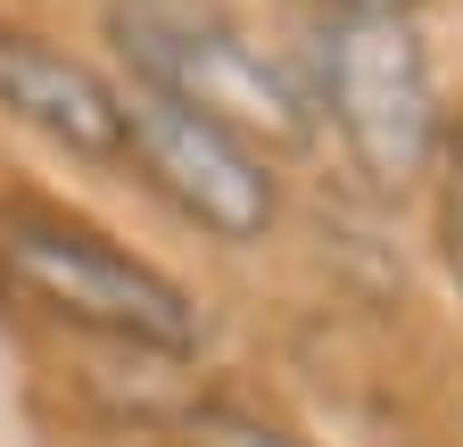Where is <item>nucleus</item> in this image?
Returning a JSON list of instances; mask_svg holds the SVG:
<instances>
[{
  "instance_id": "nucleus-1",
  "label": "nucleus",
  "mask_w": 463,
  "mask_h": 447,
  "mask_svg": "<svg viewBox=\"0 0 463 447\" xmlns=\"http://www.w3.org/2000/svg\"><path fill=\"white\" fill-rule=\"evenodd\" d=\"M0 299L25 323L58 331L67 348H125L199 365L207 348V299L174 265L133 249L116 224L50 191H0Z\"/></svg>"
},
{
  "instance_id": "nucleus-2",
  "label": "nucleus",
  "mask_w": 463,
  "mask_h": 447,
  "mask_svg": "<svg viewBox=\"0 0 463 447\" xmlns=\"http://www.w3.org/2000/svg\"><path fill=\"white\" fill-rule=\"evenodd\" d=\"M289 59H298L323 149H339L356 191L381 207L422 199L447 117H455L430 25L422 17H331V25L289 33Z\"/></svg>"
},
{
  "instance_id": "nucleus-3",
  "label": "nucleus",
  "mask_w": 463,
  "mask_h": 447,
  "mask_svg": "<svg viewBox=\"0 0 463 447\" xmlns=\"http://www.w3.org/2000/svg\"><path fill=\"white\" fill-rule=\"evenodd\" d=\"M99 33H108L116 75H141L174 100L207 108L215 125L249 133L281 166L323 149L289 42H265L232 0H99Z\"/></svg>"
},
{
  "instance_id": "nucleus-4",
  "label": "nucleus",
  "mask_w": 463,
  "mask_h": 447,
  "mask_svg": "<svg viewBox=\"0 0 463 447\" xmlns=\"http://www.w3.org/2000/svg\"><path fill=\"white\" fill-rule=\"evenodd\" d=\"M116 91H125V183H141L183 233H199L223 257H257L281 241L289 166L273 149L141 75H116Z\"/></svg>"
},
{
  "instance_id": "nucleus-5",
  "label": "nucleus",
  "mask_w": 463,
  "mask_h": 447,
  "mask_svg": "<svg viewBox=\"0 0 463 447\" xmlns=\"http://www.w3.org/2000/svg\"><path fill=\"white\" fill-rule=\"evenodd\" d=\"M0 125L25 133L75 175H116L125 183V91L99 50L67 42L42 17L0 9Z\"/></svg>"
},
{
  "instance_id": "nucleus-6",
  "label": "nucleus",
  "mask_w": 463,
  "mask_h": 447,
  "mask_svg": "<svg viewBox=\"0 0 463 447\" xmlns=\"http://www.w3.org/2000/svg\"><path fill=\"white\" fill-rule=\"evenodd\" d=\"M165 447H315L289 414H273V406H257V398H241V389H191V406L174 414V431H165Z\"/></svg>"
},
{
  "instance_id": "nucleus-7",
  "label": "nucleus",
  "mask_w": 463,
  "mask_h": 447,
  "mask_svg": "<svg viewBox=\"0 0 463 447\" xmlns=\"http://www.w3.org/2000/svg\"><path fill=\"white\" fill-rule=\"evenodd\" d=\"M430 249H439V273L455 282L463 299V100H455V117H447V141H439V166H430Z\"/></svg>"
},
{
  "instance_id": "nucleus-8",
  "label": "nucleus",
  "mask_w": 463,
  "mask_h": 447,
  "mask_svg": "<svg viewBox=\"0 0 463 447\" xmlns=\"http://www.w3.org/2000/svg\"><path fill=\"white\" fill-rule=\"evenodd\" d=\"M298 25H331V17H430V0H273Z\"/></svg>"
}]
</instances>
